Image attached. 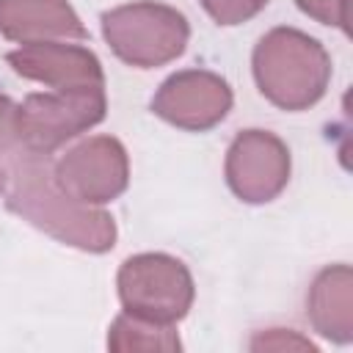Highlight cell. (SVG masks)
<instances>
[{
	"label": "cell",
	"instance_id": "cell-1",
	"mask_svg": "<svg viewBox=\"0 0 353 353\" xmlns=\"http://www.w3.org/2000/svg\"><path fill=\"white\" fill-rule=\"evenodd\" d=\"M6 165V207L52 240L88 254H105L116 245V221L102 207L80 204L63 193L52 176L50 154L11 146Z\"/></svg>",
	"mask_w": 353,
	"mask_h": 353
},
{
	"label": "cell",
	"instance_id": "cell-2",
	"mask_svg": "<svg viewBox=\"0 0 353 353\" xmlns=\"http://www.w3.org/2000/svg\"><path fill=\"white\" fill-rule=\"evenodd\" d=\"M259 94L281 110H306L317 105L331 83V55L298 28L268 30L251 55Z\"/></svg>",
	"mask_w": 353,
	"mask_h": 353
},
{
	"label": "cell",
	"instance_id": "cell-3",
	"mask_svg": "<svg viewBox=\"0 0 353 353\" xmlns=\"http://www.w3.org/2000/svg\"><path fill=\"white\" fill-rule=\"evenodd\" d=\"M102 36L119 61L135 69H157L176 61L190 39L182 11L154 0L116 6L102 14Z\"/></svg>",
	"mask_w": 353,
	"mask_h": 353
},
{
	"label": "cell",
	"instance_id": "cell-4",
	"mask_svg": "<svg viewBox=\"0 0 353 353\" xmlns=\"http://www.w3.org/2000/svg\"><path fill=\"white\" fill-rule=\"evenodd\" d=\"M116 290L124 312L163 325H176L196 298L190 270L176 256L160 251L127 256L119 268Z\"/></svg>",
	"mask_w": 353,
	"mask_h": 353
},
{
	"label": "cell",
	"instance_id": "cell-5",
	"mask_svg": "<svg viewBox=\"0 0 353 353\" xmlns=\"http://www.w3.org/2000/svg\"><path fill=\"white\" fill-rule=\"evenodd\" d=\"M105 113V88L28 94L17 105V143L41 154H52L63 143L97 127Z\"/></svg>",
	"mask_w": 353,
	"mask_h": 353
},
{
	"label": "cell",
	"instance_id": "cell-6",
	"mask_svg": "<svg viewBox=\"0 0 353 353\" xmlns=\"http://www.w3.org/2000/svg\"><path fill=\"white\" fill-rule=\"evenodd\" d=\"M52 176L74 201L102 207L127 190L130 157L119 138L91 135L52 163Z\"/></svg>",
	"mask_w": 353,
	"mask_h": 353
},
{
	"label": "cell",
	"instance_id": "cell-7",
	"mask_svg": "<svg viewBox=\"0 0 353 353\" xmlns=\"http://www.w3.org/2000/svg\"><path fill=\"white\" fill-rule=\"evenodd\" d=\"M223 174L240 201L268 204L290 182V149L268 130H243L226 149Z\"/></svg>",
	"mask_w": 353,
	"mask_h": 353
},
{
	"label": "cell",
	"instance_id": "cell-8",
	"mask_svg": "<svg viewBox=\"0 0 353 353\" xmlns=\"http://www.w3.org/2000/svg\"><path fill=\"white\" fill-rule=\"evenodd\" d=\"M232 102V88L221 74L210 69H182L160 83L152 97V113L171 127L207 132L226 119Z\"/></svg>",
	"mask_w": 353,
	"mask_h": 353
},
{
	"label": "cell",
	"instance_id": "cell-9",
	"mask_svg": "<svg viewBox=\"0 0 353 353\" xmlns=\"http://www.w3.org/2000/svg\"><path fill=\"white\" fill-rule=\"evenodd\" d=\"M6 61L19 77L44 83L52 91L105 88V72L99 58L88 47L72 41L22 44L19 50H11Z\"/></svg>",
	"mask_w": 353,
	"mask_h": 353
},
{
	"label": "cell",
	"instance_id": "cell-10",
	"mask_svg": "<svg viewBox=\"0 0 353 353\" xmlns=\"http://www.w3.org/2000/svg\"><path fill=\"white\" fill-rule=\"evenodd\" d=\"M0 36L22 47L83 41L88 33L69 0H0Z\"/></svg>",
	"mask_w": 353,
	"mask_h": 353
},
{
	"label": "cell",
	"instance_id": "cell-11",
	"mask_svg": "<svg viewBox=\"0 0 353 353\" xmlns=\"http://www.w3.org/2000/svg\"><path fill=\"white\" fill-rule=\"evenodd\" d=\"M306 317L312 328L336 342L353 339V270L350 265L323 268L306 292Z\"/></svg>",
	"mask_w": 353,
	"mask_h": 353
},
{
	"label": "cell",
	"instance_id": "cell-12",
	"mask_svg": "<svg viewBox=\"0 0 353 353\" xmlns=\"http://www.w3.org/2000/svg\"><path fill=\"white\" fill-rule=\"evenodd\" d=\"M108 347L116 353H130V350L174 353L182 347V342H179V334L174 325H163V323L121 312L108 328Z\"/></svg>",
	"mask_w": 353,
	"mask_h": 353
},
{
	"label": "cell",
	"instance_id": "cell-13",
	"mask_svg": "<svg viewBox=\"0 0 353 353\" xmlns=\"http://www.w3.org/2000/svg\"><path fill=\"white\" fill-rule=\"evenodd\" d=\"M199 3L218 25H226V28L254 19L268 6V0H199Z\"/></svg>",
	"mask_w": 353,
	"mask_h": 353
},
{
	"label": "cell",
	"instance_id": "cell-14",
	"mask_svg": "<svg viewBox=\"0 0 353 353\" xmlns=\"http://www.w3.org/2000/svg\"><path fill=\"white\" fill-rule=\"evenodd\" d=\"M295 6L314 22L347 33V0H295Z\"/></svg>",
	"mask_w": 353,
	"mask_h": 353
},
{
	"label": "cell",
	"instance_id": "cell-15",
	"mask_svg": "<svg viewBox=\"0 0 353 353\" xmlns=\"http://www.w3.org/2000/svg\"><path fill=\"white\" fill-rule=\"evenodd\" d=\"M251 350H314V345L309 339L298 336L295 331L270 328L251 339Z\"/></svg>",
	"mask_w": 353,
	"mask_h": 353
},
{
	"label": "cell",
	"instance_id": "cell-16",
	"mask_svg": "<svg viewBox=\"0 0 353 353\" xmlns=\"http://www.w3.org/2000/svg\"><path fill=\"white\" fill-rule=\"evenodd\" d=\"M17 146V102L0 94V157Z\"/></svg>",
	"mask_w": 353,
	"mask_h": 353
},
{
	"label": "cell",
	"instance_id": "cell-17",
	"mask_svg": "<svg viewBox=\"0 0 353 353\" xmlns=\"http://www.w3.org/2000/svg\"><path fill=\"white\" fill-rule=\"evenodd\" d=\"M3 190H6V165L0 160V196H3Z\"/></svg>",
	"mask_w": 353,
	"mask_h": 353
}]
</instances>
